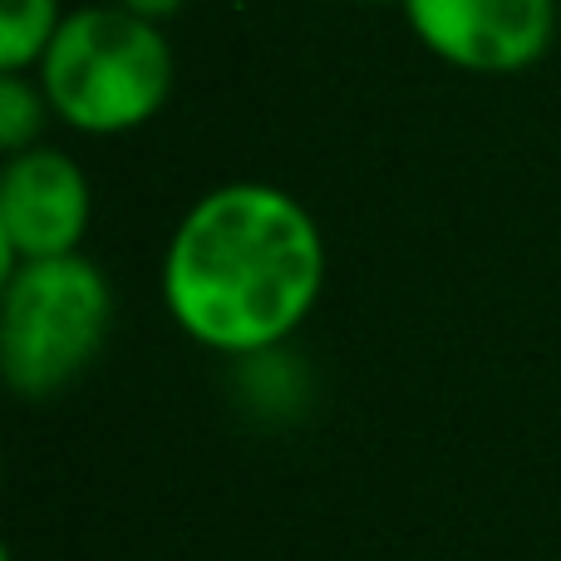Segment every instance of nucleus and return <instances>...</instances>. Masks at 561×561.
I'll return each mask as SVG.
<instances>
[{
	"instance_id": "nucleus-1",
	"label": "nucleus",
	"mask_w": 561,
	"mask_h": 561,
	"mask_svg": "<svg viewBox=\"0 0 561 561\" xmlns=\"http://www.w3.org/2000/svg\"><path fill=\"white\" fill-rule=\"evenodd\" d=\"M325 232L296 193L256 178L217 183L178 217L163 306L193 345L227 359L276 355L325 290Z\"/></svg>"
},
{
	"instance_id": "nucleus-2",
	"label": "nucleus",
	"mask_w": 561,
	"mask_h": 561,
	"mask_svg": "<svg viewBox=\"0 0 561 561\" xmlns=\"http://www.w3.org/2000/svg\"><path fill=\"white\" fill-rule=\"evenodd\" d=\"M49 108L84 138H118L153 124L173 99L178 59L163 25L124 5H79L35 65Z\"/></svg>"
},
{
	"instance_id": "nucleus-3",
	"label": "nucleus",
	"mask_w": 561,
	"mask_h": 561,
	"mask_svg": "<svg viewBox=\"0 0 561 561\" xmlns=\"http://www.w3.org/2000/svg\"><path fill=\"white\" fill-rule=\"evenodd\" d=\"M114 330V286L84 252L20 262L0 276V375L25 404L89 375Z\"/></svg>"
},
{
	"instance_id": "nucleus-4",
	"label": "nucleus",
	"mask_w": 561,
	"mask_h": 561,
	"mask_svg": "<svg viewBox=\"0 0 561 561\" xmlns=\"http://www.w3.org/2000/svg\"><path fill=\"white\" fill-rule=\"evenodd\" d=\"M399 10L438 65L483 79L527 75L557 39V0H399Z\"/></svg>"
},
{
	"instance_id": "nucleus-5",
	"label": "nucleus",
	"mask_w": 561,
	"mask_h": 561,
	"mask_svg": "<svg viewBox=\"0 0 561 561\" xmlns=\"http://www.w3.org/2000/svg\"><path fill=\"white\" fill-rule=\"evenodd\" d=\"M94 222V187L79 158L35 144L0 168V276L20 262L75 256Z\"/></svg>"
},
{
	"instance_id": "nucleus-6",
	"label": "nucleus",
	"mask_w": 561,
	"mask_h": 561,
	"mask_svg": "<svg viewBox=\"0 0 561 561\" xmlns=\"http://www.w3.org/2000/svg\"><path fill=\"white\" fill-rule=\"evenodd\" d=\"M59 25V0H0V75H35Z\"/></svg>"
},
{
	"instance_id": "nucleus-7",
	"label": "nucleus",
	"mask_w": 561,
	"mask_h": 561,
	"mask_svg": "<svg viewBox=\"0 0 561 561\" xmlns=\"http://www.w3.org/2000/svg\"><path fill=\"white\" fill-rule=\"evenodd\" d=\"M49 118H55V108H49L35 75H0V148H5V158L35 148Z\"/></svg>"
},
{
	"instance_id": "nucleus-8",
	"label": "nucleus",
	"mask_w": 561,
	"mask_h": 561,
	"mask_svg": "<svg viewBox=\"0 0 561 561\" xmlns=\"http://www.w3.org/2000/svg\"><path fill=\"white\" fill-rule=\"evenodd\" d=\"M114 5H124L128 15L153 20V25H168L173 15H183V10H187V0H114Z\"/></svg>"
},
{
	"instance_id": "nucleus-9",
	"label": "nucleus",
	"mask_w": 561,
	"mask_h": 561,
	"mask_svg": "<svg viewBox=\"0 0 561 561\" xmlns=\"http://www.w3.org/2000/svg\"><path fill=\"white\" fill-rule=\"evenodd\" d=\"M350 5H399V0H350Z\"/></svg>"
}]
</instances>
